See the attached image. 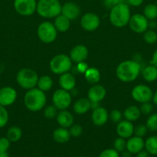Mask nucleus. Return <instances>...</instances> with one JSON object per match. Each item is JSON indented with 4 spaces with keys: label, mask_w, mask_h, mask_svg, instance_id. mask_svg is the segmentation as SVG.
<instances>
[{
    "label": "nucleus",
    "mask_w": 157,
    "mask_h": 157,
    "mask_svg": "<svg viewBox=\"0 0 157 157\" xmlns=\"http://www.w3.org/2000/svg\"><path fill=\"white\" fill-rule=\"evenodd\" d=\"M142 71V66L135 60H126L118 64L115 70L117 78L123 82L135 81Z\"/></svg>",
    "instance_id": "obj_1"
},
{
    "label": "nucleus",
    "mask_w": 157,
    "mask_h": 157,
    "mask_svg": "<svg viewBox=\"0 0 157 157\" xmlns=\"http://www.w3.org/2000/svg\"><path fill=\"white\" fill-rule=\"evenodd\" d=\"M46 101V92L39 90L38 87L28 90L23 98L25 107L32 112H38L44 109Z\"/></svg>",
    "instance_id": "obj_2"
},
{
    "label": "nucleus",
    "mask_w": 157,
    "mask_h": 157,
    "mask_svg": "<svg viewBox=\"0 0 157 157\" xmlns=\"http://www.w3.org/2000/svg\"><path fill=\"white\" fill-rule=\"evenodd\" d=\"M131 17L129 6L126 2L120 3L114 6L109 12V21L113 26L123 28L129 24Z\"/></svg>",
    "instance_id": "obj_3"
},
{
    "label": "nucleus",
    "mask_w": 157,
    "mask_h": 157,
    "mask_svg": "<svg viewBox=\"0 0 157 157\" xmlns=\"http://www.w3.org/2000/svg\"><path fill=\"white\" fill-rule=\"evenodd\" d=\"M62 5L59 0H38L36 12L44 18H55L61 14Z\"/></svg>",
    "instance_id": "obj_4"
},
{
    "label": "nucleus",
    "mask_w": 157,
    "mask_h": 157,
    "mask_svg": "<svg viewBox=\"0 0 157 157\" xmlns=\"http://www.w3.org/2000/svg\"><path fill=\"white\" fill-rule=\"evenodd\" d=\"M38 76L36 72L31 68H22L16 75L18 85L25 90H30L37 86Z\"/></svg>",
    "instance_id": "obj_5"
},
{
    "label": "nucleus",
    "mask_w": 157,
    "mask_h": 157,
    "mask_svg": "<svg viewBox=\"0 0 157 157\" xmlns=\"http://www.w3.org/2000/svg\"><path fill=\"white\" fill-rule=\"evenodd\" d=\"M72 61L69 56L65 54H59L51 59L49 62L50 71L55 75H61L69 72L72 69Z\"/></svg>",
    "instance_id": "obj_6"
},
{
    "label": "nucleus",
    "mask_w": 157,
    "mask_h": 157,
    "mask_svg": "<svg viewBox=\"0 0 157 157\" xmlns=\"http://www.w3.org/2000/svg\"><path fill=\"white\" fill-rule=\"evenodd\" d=\"M58 31L53 23L50 21H43L40 23L37 29V35L42 42L45 44H51L54 42L57 38Z\"/></svg>",
    "instance_id": "obj_7"
},
{
    "label": "nucleus",
    "mask_w": 157,
    "mask_h": 157,
    "mask_svg": "<svg viewBox=\"0 0 157 157\" xmlns=\"http://www.w3.org/2000/svg\"><path fill=\"white\" fill-rule=\"evenodd\" d=\"M52 104L58 110H66L72 104V94L70 92L60 88L52 94Z\"/></svg>",
    "instance_id": "obj_8"
},
{
    "label": "nucleus",
    "mask_w": 157,
    "mask_h": 157,
    "mask_svg": "<svg viewBox=\"0 0 157 157\" xmlns=\"http://www.w3.org/2000/svg\"><path fill=\"white\" fill-rule=\"evenodd\" d=\"M131 96L132 99L139 103L150 102L153 96V91L152 88L146 84H138L132 88L131 91Z\"/></svg>",
    "instance_id": "obj_9"
},
{
    "label": "nucleus",
    "mask_w": 157,
    "mask_h": 157,
    "mask_svg": "<svg viewBox=\"0 0 157 157\" xmlns=\"http://www.w3.org/2000/svg\"><path fill=\"white\" fill-rule=\"evenodd\" d=\"M36 0H14L15 12L22 16H30L36 12Z\"/></svg>",
    "instance_id": "obj_10"
},
{
    "label": "nucleus",
    "mask_w": 157,
    "mask_h": 157,
    "mask_svg": "<svg viewBox=\"0 0 157 157\" xmlns=\"http://www.w3.org/2000/svg\"><path fill=\"white\" fill-rule=\"evenodd\" d=\"M128 25L131 30L137 34H143L149 29V20L143 14L136 13L131 15Z\"/></svg>",
    "instance_id": "obj_11"
},
{
    "label": "nucleus",
    "mask_w": 157,
    "mask_h": 157,
    "mask_svg": "<svg viewBox=\"0 0 157 157\" xmlns=\"http://www.w3.org/2000/svg\"><path fill=\"white\" fill-rule=\"evenodd\" d=\"M80 25L86 32H94L99 27L100 18L96 14L88 12L82 16Z\"/></svg>",
    "instance_id": "obj_12"
},
{
    "label": "nucleus",
    "mask_w": 157,
    "mask_h": 157,
    "mask_svg": "<svg viewBox=\"0 0 157 157\" xmlns=\"http://www.w3.org/2000/svg\"><path fill=\"white\" fill-rule=\"evenodd\" d=\"M17 99V91L12 87L0 88V105L6 107L12 105Z\"/></svg>",
    "instance_id": "obj_13"
},
{
    "label": "nucleus",
    "mask_w": 157,
    "mask_h": 157,
    "mask_svg": "<svg viewBox=\"0 0 157 157\" xmlns=\"http://www.w3.org/2000/svg\"><path fill=\"white\" fill-rule=\"evenodd\" d=\"M106 95V90L101 84H92L87 93V98L92 103H100Z\"/></svg>",
    "instance_id": "obj_14"
},
{
    "label": "nucleus",
    "mask_w": 157,
    "mask_h": 157,
    "mask_svg": "<svg viewBox=\"0 0 157 157\" xmlns=\"http://www.w3.org/2000/svg\"><path fill=\"white\" fill-rule=\"evenodd\" d=\"M109 118V114L105 107L99 106V107L92 110L91 119H92L94 125L97 126V127H101V126L105 125L107 123Z\"/></svg>",
    "instance_id": "obj_15"
},
{
    "label": "nucleus",
    "mask_w": 157,
    "mask_h": 157,
    "mask_svg": "<svg viewBox=\"0 0 157 157\" xmlns=\"http://www.w3.org/2000/svg\"><path fill=\"white\" fill-rule=\"evenodd\" d=\"M89 55V50L87 47L83 44H77L74 46L70 51L69 58L74 63H79L86 61Z\"/></svg>",
    "instance_id": "obj_16"
},
{
    "label": "nucleus",
    "mask_w": 157,
    "mask_h": 157,
    "mask_svg": "<svg viewBox=\"0 0 157 157\" xmlns=\"http://www.w3.org/2000/svg\"><path fill=\"white\" fill-rule=\"evenodd\" d=\"M61 14L69 18V20H75L79 16L80 8L74 2H67L62 5Z\"/></svg>",
    "instance_id": "obj_17"
},
{
    "label": "nucleus",
    "mask_w": 157,
    "mask_h": 157,
    "mask_svg": "<svg viewBox=\"0 0 157 157\" xmlns=\"http://www.w3.org/2000/svg\"><path fill=\"white\" fill-rule=\"evenodd\" d=\"M116 133L119 136L128 139L134 134V126L132 122L126 120H122L117 124Z\"/></svg>",
    "instance_id": "obj_18"
},
{
    "label": "nucleus",
    "mask_w": 157,
    "mask_h": 157,
    "mask_svg": "<svg viewBox=\"0 0 157 157\" xmlns=\"http://www.w3.org/2000/svg\"><path fill=\"white\" fill-rule=\"evenodd\" d=\"M145 147V141L143 137L134 136L128 138L126 141V150L132 154H137Z\"/></svg>",
    "instance_id": "obj_19"
},
{
    "label": "nucleus",
    "mask_w": 157,
    "mask_h": 157,
    "mask_svg": "<svg viewBox=\"0 0 157 157\" xmlns=\"http://www.w3.org/2000/svg\"><path fill=\"white\" fill-rule=\"evenodd\" d=\"M58 84L60 88L70 92L75 88L76 81L72 74H71L70 72H66L60 75L58 78Z\"/></svg>",
    "instance_id": "obj_20"
},
{
    "label": "nucleus",
    "mask_w": 157,
    "mask_h": 157,
    "mask_svg": "<svg viewBox=\"0 0 157 157\" xmlns=\"http://www.w3.org/2000/svg\"><path fill=\"white\" fill-rule=\"evenodd\" d=\"M56 121L59 127L68 129L73 125L74 117L67 110H62L57 113Z\"/></svg>",
    "instance_id": "obj_21"
},
{
    "label": "nucleus",
    "mask_w": 157,
    "mask_h": 157,
    "mask_svg": "<svg viewBox=\"0 0 157 157\" xmlns=\"http://www.w3.org/2000/svg\"><path fill=\"white\" fill-rule=\"evenodd\" d=\"M91 110V102L88 98H79L73 104V110L76 114H84Z\"/></svg>",
    "instance_id": "obj_22"
},
{
    "label": "nucleus",
    "mask_w": 157,
    "mask_h": 157,
    "mask_svg": "<svg viewBox=\"0 0 157 157\" xmlns=\"http://www.w3.org/2000/svg\"><path fill=\"white\" fill-rule=\"evenodd\" d=\"M52 137L54 140L58 144H66L69 140L71 135L69 133V130L67 128L64 127H58L53 131Z\"/></svg>",
    "instance_id": "obj_23"
},
{
    "label": "nucleus",
    "mask_w": 157,
    "mask_h": 157,
    "mask_svg": "<svg viewBox=\"0 0 157 157\" xmlns=\"http://www.w3.org/2000/svg\"><path fill=\"white\" fill-rule=\"evenodd\" d=\"M53 24L58 32H66L70 28L71 20L62 14H59L55 18Z\"/></svg>",
    "instance_id": "obj_24"
},
{
    "label": "nucleus",
    "mask_w": 157,
    "mask_h": 157,
    "mask_svg": "<svg viewBox=\"0 0 157 157\" xmlns=\"http://www.w3.org/2000/svg\"><path fill=\"white\" fill-rule=\"evenodd\" d=\"M123 114L125 117V120L130 121V122H134L139 119L142 113L139 107L135 105H131L125 109Z\"/></svg>",
    "instance_id": "obj_25"
},
{
    "label": "nucleus",
    "mask_w": 157,
    "mask_h": 157,
    "mask_svg": "<svg viewBox=\"0 0 157 157\" xmlns=\"http://www.w3.org/2000/svg\"><path fill=\"white\" fill-rule=\"evenodd\" d=\"M141 72L143 79L146 82L152 83L157 80V67L152 64L146 66Z\"/></svg>",
    "instance_id": "obj_26"
},
{
    "label": "nucleus",
    "mask_w": 157,
    "mask_h": 157,
    "mask_svg": "<svg viewBox=\"0 0 157 157\" xmlns=\"http://www.w3.org/2000/svg\"><path fill=\"white\" fill-rule=\"evenodd\" d=\"M85 79L88 83L91 84H98L100 80V72L95 67H89L84 73Z\"/></svg>",
    "instance_id": "obj_27"
},
{
    "label": "nucleus",
    "mask_w": 157,
    "mask_h": 157,
    "mask_svg": "<svg viewBox=\"0 0 157 157\" xmlns=\"http://www.w3.org/2000/svg\"><path fill=\"white\" fill-rule=\"evenodd\" d=\"M52 86H53V81L50 76L43 75L42 77H38L37 87L39 90L44 92H47L52 89Z\"/></svg>",
    "instance_id": "obj_28"
},
{
    "label": "nucleus",
    "mask_w": 157,
    "mask_h": 157,
    "mask_svg": "<svg viewBox=\"0 0 157 157\" xmlns=\"http://www.w3.org/2000/svg\"><path fill=\"white\" fill-rule=\"evenodd\" d=\"M22 136V131L21 128L17 126H12L9 127L6 133V137L11 143H15L19 140Z\"/></svg>",
    "instance_id": "obj_29"
},
{
    "label": "nucleus",
    "mask_w": 157,
    "mask_h": 157,
    "mask_svg": "<svg viewBox=\"0 0 157 157\" xmlns=\"http://www.w3.org/2000/svg\"><path fill=\"white\" fill-rule=\"evenodd\" d=\"M145 149L150 155L157 156V136H151L145 140Z\"/></svg>",
    "instance_id": "obj_30"
},
{
    "label": "nucleus",
    "mask_w": 157,
    "mask_h": 157,
    "mask_svg": "<svg viewBox=\"0 0 157 157\" xmlns=\"http://www.w3.org/2000/svg\"><path fill=\"white\" fill-rule=\"evenodd\" d=\"M143 15L149 21L157 18V5L153 3L147 4L143 9Z\"/></svg>",
    "instance_id": "obj_31"
},
{
    "label": "nucleus",
    "mask_w": 157,
    "mask_h": 157,
    "mask_svg": "<svg viewBox=\"0 0 157 157\" xmlns=\"http://www.w3.org/2000/svg\"><path fill=\"white\" fill-rule=\"evenodd\" d=\"M146 126L149 131H157V113H152L150 115H149L146 120Z\"/></svg>",
    "instance_id": "obj_32"
},
{
    "label": "nucleus",
    "mask_w": 157,
    "mask_h": 157,
    "mask_svg": "<svg viewBox=\"0 0 157 157\" xmlns=\"http://www.w3.org/2000/svg\"><path fill=\"white\" fill-rule=\"evenodd\" d=\"M143 39L149 44H155L157 42V32L153 29H148L143 33Z\"/></svg>",
    "instance_id": "obj_33"
},
{
    "label": "nucleus",
    "mask_w": 157,
    "mask_h": 157,
    "mask_svg": "<svg viewBox=\"0 0 157 157\" xmlns=\"http://www.w3.org/2000/svg\"><path fill=\"white\" fill-rule=\"evenodd\" d=\"M58 109L52 104V105H49L47 107H44L43 110V114L44 117L47 119H53L56 117L57 113H58Z\"/></svg>",
    "instance_id": "obj_34"
},
{
    "label": "nucleus",
    "mask_w": 157,
    "mask_h": 157,
    "mask_svg": "<svg viewBox=\"0 0 157 157\" xmlns=\"http://www.w3.org/2000/svg\"><path fill=\"white\" fill-rule=\"evenodd\" d=\"M9 112L3 106L0 105V129L6 127L9 122Z\"/></svg>",
    "instance_id": "obj_35"
},
{
    "label": "nucleus",
    "mask_w": 157,
    "mask_h": 157,
    "mask_svg": "<svg viewBox=\"0 0 157 157\" xmlns=\"http://www.w3.org/2000/svg\"><path fill=\"white\" fill-rule=\"evenodd\" d=\"M113 148L119 153H122L125 150H126V141L125 140L124 138H122L120 136L116 138L113 143Z\"/></svg>",
    "instance_id": "obj_36"
},
{
    "label": "nucleus",
    "mask_w": 157,
    "mask_h": 157,
    "mask_svg": "<svg viewBox=\"0 0 157 157\" xmlns=\"http://www.w3.org/2000/svg\"><path fill=\"white\" fill-rule=\"evenodd\" d=\"M123 117V113L118 109H114V110H111V112L109 113V118L115 124H118L119 122H120Z\"/></svg>",
    "instance_id": "obj_37"
},
{
    "label": "nucleus",
    "mask_w": 157,
    "mask_h": 157,
    "mask_svg": "<svg viewBox=\"0 0 157 157\" xmlns=\"http://www.w3.org/2000/svg\"><path fill=\"white\" fill-rule=\"evenodd\" d=\"M69 133H70L71 136L73 137H78L83 134V129L81 125L78 124H73L69 127Z\"/></svg>",
    "instance_id": "obj_38"
},
{
    "label": "nucleus",
    "mask_w": 157,
    "mask_h": 157,
    "mask_svg": "<svg viewBox=\"0 0 157 157\" xmlns=\"http://www.w3.org/2000/svg\"><path fill=\"white\" fill-rule=\"evenodd\" d=\"M148 132V129L146 124H139L136 127H134V134L135 136L143 137L146 135Z\"/></svg>",
    "instance_id": "obj_39"
},
{
    "label": "nucleus",
    "mask_w": 157,
    "mask_h": 157,
    "mask_svg": "<svg viewBox=\"0 0 157 157\" xmlns=\"http://www.w3.org/2000/svg\"><path fill=\"white\" fill-rule=\"evenodd\" d=\"M139 109L142 114L149 116V115H150L151 113H152V110H153V105H152L150 102H145L141 104Z\"/></svg>",
    "instance_id": "obj_40"
},
{
    "label": "nucleus",
    "mask_w": 157,
    "mask_h": 157,
    "mask_svg": "<svg viewBox=\"0 0 157 157\" xmlns=\"http://www.w3.org/2000/svg\"><path fill=\"white\" fill-rule=\"evenodd\" d=\"M99 157H119V153L114 148L106 149L100 153Z\"/></svg>",
    "instance_id": "obj_41"
},
{
    "label": "nucleus",
    "mask_w": 157,
    "mask_h": 157,
    "mask_svg": "<svg viewBox=\"0 0 157 157\" xmlns=\"http://www.w3.org/2000/svg\"><path fill=\"white\" fill-rule=\"evenodd\" d=\"M126 2V0H103V5L107 9L110 10L112 8L120 3Z\"/></svg>",
    "instance_id": "obj_42"
},
{
    "label": "nucleus",
    "mask_w": 157,
    "mask_h": 157,
    "mask_svg": "<svg viewBox=\"0 0 157 157\" xmlns=\"http://www.w3.org/2000/svg\"><path fill=\"white\" fill-rule=\"evenodd\" d=\"M11 142L7 137H0V152H8Z\"/></svg>",
    "instance_id": "obj_43"
},
{
    "label": "nucleus",
    "mask_w": 157,
    "mask_h": 157,
    "mask_svg": "<svg viewBox=\"0 0 157 157\" xmlns=\"http://www.w3.org/2000/svg\"><path fill=\"white\" fill-rule=\"evenodd\" d=\"M89 67V65H88V64L86 61H82V62L77 63L76 70L80 74H83L84 75V73L87 71V69Z\"/></svg>",
    "instance_id": "obj_44"
},
{
    "label": "nucleus",
    "mask_w": 157,
    "mask_h": 157,
    "mask_svg": "<svg viewBox=\"0 0 157 157\" xmlns=\"http://www.w3.org/2000/svg\"><path fill=\"white\" fill-rule=\"evenodd\" d=\"M144 0H126V3L129 6H133V7H139L141 5H143Z\"/></svg>",
    "instance_id": "obj_45"
},
{
    "label": "nucleus",
    "mask_w": 157,
    "mask_h": 157,
    "mask_svg": "<svg viewBox=\"0 0 157 157\" xmlns=\"http://www.w3.org/2000/svg\"><path fill=\"white\" fill-rule=\"evenodd\" d=\"M150 64H152L155 67H157V49L154 51L153 54L152 55V58L150 61Z\"/></svg>",
    "instance_id": "obj_46"
},
{
    "label": "nucleus",
    "mask_w": 157,
    "mask_h": 157,
    "mask_svg": "<svg viewBox=\"0 0 157 157\" xmlns=\"http://www.w3.org/2000/svg\"><path fill=\"white\" fill-rule=\"evenodd\" d=\"M136 157H150V154L146 150H142L136 154Z\"/></svg>",
    "instance_id": "obj_47"
},
{
    "label": "nucleus",
    "mask_w": 157,
    "mask_h": 157,
    "mask_svg": "<svg viewBox=\"0 0 157 157\" xmlns=\"http://www.w3.org/2000/svg\"><path fill=\"white\" fill-rule=\"evenodd\" d=\"M157 27V22L155 21V20H151L149 21V29H155Z\"/></svg>",
    "instance_id": "obj_48"
},
{
    "label": "nucleus",
    "mask_w": 157,
    "mask_h": 157,
    "mask_svg": "<svg viewBox=\"0 0 157 157\" xmlns=\"http://www.w3.org/2000/svg\"><path fill=\"white\" fill-rule=\"evenodd\" d=\"M122 157H132V153L127 150H125L124 151L122 152Z\"/></svg>",
    "instance_id": "obj_49"
},
{
    "label": "nucleus",
    "mask_w": 157,
    "mask_h": 157,
    "mask_svg": "<svg viewBox=\"0 0 157 157\" xmlns=\"http://www.w3.org/2000/svg\"><path fill=\"white\" fill-rule=\"evenodd\" d=\"M152 101L154 104L157 105V90H155V92H154L153 93V96H152Z\"/></svg>",
    "instance_id": "obj_50"
},
{
    "label": "nucleus",
    "mask_w": 157,
    "mask_h": 157,
    "mask_svg": "<svg viewBox=\"0 0 157 157\" xmlns=\"http://www.w3.org/2000/svg\"><path fill=\"white\" fill-rule=\"evenodd\" d=\"M0 157H9L8 152H0Z\"/></svg>",
    "instance_id": "obj_51"
},
{
    "label": "nucleus",
    "mask_w": 157,
    "mask_h": 157,
    "mask_svg": "<svg viewBox=\"0 0 157 157\" xmlns=\"http://www.w3.org/2000/svg\"><path fill=\"white\" fill-rule=\"evenodd\" d=\"M78 157H85V156H78Z\"/></svg>",
    "instance_id": "obj_52"
}]
</instances>
